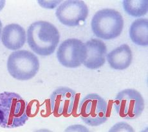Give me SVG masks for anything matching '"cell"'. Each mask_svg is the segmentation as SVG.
Instances as JSON below:
<instances>
[{
	"label": "cell",
	"instance_id": "obj_16",
	"mask_svg": "<svg viewBox=\"0 0 148 132\" xmlns=\"http://www.w3.org/2000/svg\"><path fill=\"white\" fill-rule=\"evenodd\" d=\"M5 3H6V1L4 0H0V11H1L3 8H4Z\"/></svg>",
	"mask_w": 148,
	"mask_h": 132
},
{
	"label": "cell",
	"instance_id": "obj_7",
	"mask_svg": "<svg viewBox=\"0 0 148 132\" xmlns=\"http://www.w3.org/2000/svg\"><path fill=\"white\" fill-rule=\"evenodd\" d=\"M86 47L84 43L77 39H68L60 44L57 58L62 66L67 68H77L85 60Z\"/></svg>",
	"mask_w": 148,
	"mask_h": 132
},
{
	"label": "cell",
	"instance_id": "obj_17",
	"mask_svg": "<svg viewBox=\"0 0 148 132\" xmlns=\"http://www.w3.org/2000/svg\"><path fill=\"white\" fill-rule=\"evenodd\" d=\"M2 22L1 21V20H0V37H1V33H2Z\"/></svg>",
	"mask_w": 148,
	"mask_h": 132
},
{
	"label": "cell",
	"instance_id": "obj_9",
	"mask_svg": "<svg viewBox=\"0 0 148 132\" xmlns=\"http://www.w3.org/2000/svg\"><path fill=\"white\" fill-rule=\"evenodd\" d=\"M76 92L66 87L56 89L50 97V107L56 117L68 116L72 114L75 106Z\"/></svg>",
	"mask_w": 148,
	"mask_h": 132
},
{
	"label": "cell",
	"instance_id": "obj_3",
	"mask_svg": "<svg viewBox=\"0 0 148 132\" xmlns=\"http://www.w3.org/2000/svg\"><path fill=\"white\" fill-rule=\"evenodd\" d=\"M124 21L120 12L114 9L104 8L97 12L91 21L92 32L103 40H112L120 36Z\"/></svg>",
	"mask_w": 148,
	"mask_h": 132
},
{
	"label": "cell",
	"instance_id": "obj_10",
	"mask_svg": "<svg viewBox=\"0 0 148 132\" xmlns=\"http://www.w3.org/2000/svg\"><path fill=\"white\" fill-rule=\"evenodd\" d=\"M86 47V58L83 65L88 69H97L106 63L107 47L103 41L92 39L84 43Z\"/></svg>",
	"mask_w": 148,
	"mask_h": 132
},
{
	"label": "cell",
	"instance_id": "obj_8",
	"mask_svg": "<svg viewBox=\"0 0 148 132\" xmlns=\"http://www.w3.org/2000/svg\"><path fill=\"white\" fill-rule=\"evenodd\" d=\"M89 10L84 1L81 0L64 1L57 8L56 15L59 22L66 26H79L88 18Z\"/></svg>",
	"mask_w": 148,
	"mask_h": 132
},
{
	"label": "cell",
	"instance_id": "obj_6",
	"mask_svg": "<svg viewBox=\"0 0 148 132\" xmlns=\"http://www.w3.org/2000/svg\"><path fill=\"white\" fill-rule=\"evenodd\" d=\"M113 106L116 114L122 119L134 120L140 117L144 112L145 102L138 91L126 89L116 95Z\"/></svg>",
	"mask_w": 148,
	"mask_h": 132
},
{
	"label": "cell",
	"instance_id": "obj_14",
	"mask_svg": "<svg viewBox=\"0 0 148 132\" xmlns=\"http://www.w3.org/2000/svg\"><path fill=\"white\" fill-rule=\"evenodd\" d=\"M122 5L125 12L133 18L144 16L148 11L147 0H124Z\"/></svg>",
	"mask_w": 148,
	"mask_h": 132
},
{
	"label": "cell",
	"instance_id": "obj_5",
	"mask_svg": "<svg viewBox=\"0 0 148 132\" xmlns=\"http://www.w3.org/2000/svg\"><path fill=\"white\" fill-rule=\"evenodd\" d=\"M78 112L82 121L90 126H100L108 119V103L97 94H89L82 98Z\"/></svg>",
	"mask_w": 148,
	"mask_h": 132
},
{
	"label": "cell",
	"instance_id": "obj_11",
	"mask_svg": "<svg viewBox=\"0 0 148 132\" xmlns=\"http://www.w3.org/2000/svg\"><path fill=\"white\" fill-rule=\"evenodd\" d=\"M26 40V31L21 25L15 23L7 24L2 30V43L8 49H19L24 46Z\"/></svg>",
	"mask_w": 148,
	"mask_h": 132
},
{
	"label": "cell",
	"instance_id": "obj_4",
	"mask_svg": "<svg viewBox=\"0 0 148 132\" xmlns=\"http://www.w3.org/2000/svg\"><path fill=\"white\" fill-rule=\"evenodd\" d=\"M7 70L11 76L21 81L29 80L38 73L39 69V59L27 50H19L11 53L8 58Z\"/></svg>",
	"mask_w": 148,
	"mask_h": 132
},
{
	"label": "cell",
	"instance_id": "obj_1",
	"mask_svg": "<svg viewBox=\"0 0 148 132\" xmlns=\"http://www.w3.org/2000/svg\"><path fill=\"white\" fill-rule=\"evenodd\" d=\"M27 39L28 46L34 53L46 57L55 51L60 40V34L52 23L38 21L28 26Z\"/></svg>",
	"mask_w": 148,
	"mask_h": 132
},
{
	"label": "cell",
	"instance_id": "obj_2",
	"mask_svg": "<svg viewBox=\"0 0 148 132\" xmlns=\"http://www.w3.org/2000/svg\"><path fill=\"white\" fill-rule=\"evenodd\" d=\"M28 103L13 92L0 93V126L15 128L26 124L28 119Z\"/></svg>",
	"mask_w": 148,
	"mask_h": 132
},
{
	"label": "cell",
	"instance_id": "obj_15",
	"mask_svg": "<svg viewBox=\"0 0 148 132\" xmlns=\"http://www.w3.org/2000/svg\"><path fill=\"white\" fill-rule=\"evenodd\" d=\"M110 132H122V131H127V132H133L135 130L130 125L126 123L121 122L115 124L113 127L109 130Z\"/></svg>",
	"mask_w": 148,
	"mask_h": 132
},
{
	"label": "cell",
	"instance_id": "obj_13",
	"mask_svg": "<svg viewBox=\"0 0 148 132\" xmlns=\"http://www.w3.org/2000/svg\"><path fill=\"white\" fill-rule=\"evenodd\" d=\"M131 40L137 46H147L148 21L147 19L139 18L132 22L130 28Z\"/></svg>",
	"mask_w": 148,
	"mask_h": 132
},
{
	"label": "cell",
	"instance_id": "obj_12",
	"mask_svg": "<svg viewBox=\"0 0 148 132\" xmlns=\"http://www.w3.org/2000/svg\"><path fill=\"white\" fill-rule=\"evenodd\" d=\"M106 59L111 68L122 71L129 67L132 64V51L127 44H122L108 53Z\"/></svg>",
	"mask_w": 148,
	"mask_h": 132
}]
</instances>
